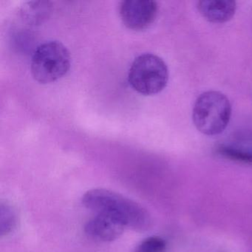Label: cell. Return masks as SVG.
Returning a JSON list of instances; mask_svg holds the SVG:
<instances>
[{
  "label": "cell",
  "instance_id": "2",
  "mask_svg": "<svg viewBox=\"0 0 252 252\" xmlns=\"http://www.w3.org/2000/svg\"><path fill=\"white\" fill-rule=\"evenodd\" d=\"M231 111V102L225 94L219 91H206L194 102L193 123L203 135H218L228 126Z\"/></svg>",
  "mask_w": 252,
  "mask_h": 252
},
{
  "label": "cell",
  "instance_id": "4",
  "mask_svg": "<svg viewBox=\"0 0 252 252\" xmlns=\"http://www.w3.org/2000/svg\"><path fill=\"white\" fill-rule=\"evenodd\" d=\"M169 76L167 65L160 57L144 54L135 58L131 64L128 81L138 94L153 95L166 88Z\"/></svg>",
  "mask_w": 252,
  "mask_h": 252
},
{
  "label": "cell",
  "instance_id": "6",
  "mask_svg": "<svg viewBox=\"0 0 252 252\" xmlns=\"http://www.w3.org/2000/svg\"><path fill=\"white\" fill-rule=\"evenodd\" d=\"M125 226L113 218L96 215L90 220L85 231L91 238L101 242H111L119 238L123 233Z\"/></svg>",
  "mask_w": 252,
  "mask_h": 252
},
{
  "label": "cell",
  "instance_id": "3",
  "mask_svg": "<svg viewBox=\"0 0 252 252\" xmlns=\"http://www.w3.org/2000/svg\"><path fill=\"white\" fill-rule=\"evenodd\" d=\"M70 53L58 41H48L37 47L33 53L31 70L33 79L41 84L56 82L70 70Z\"/></svg>",
  "mask_w": 252,
  "mask_h": 252
},
{
  "label": "cell",
  "instance_id": "5",
  "mask_svg": "<svg viewBox=\"0 0 252 252\" xmlns=\"http://www.w3.org/2000/svg\"><path fill=\"white\" fill-rule=\"evenodd\" d=\"M158 5L153 0H125L119 8L125 26L133 31H144L156 20Z\"/></svg>",
  "mask_w": 252,
  "mask_h": 252
},
{
  "label": "cell",
  "instance_id": "1",
  "mask_svg": "<svg viewBox=\"0 0 252 252\" xmlns=\"http://www.w3.org/2000/svg\"><path fill=\"white\" fill-rule=\"evenodd\" d=\"M82 203L96 215L113 218L124 226L138 231L147 229L151 222L150 215L144 208L136 202L110 190H90L82 197Z\"/></svg>",
  "mask_w": 252,
  "mask_h": 252
},
{
  "label": "cell",
  "instance_id": "8",
  "mask_svg": "<svg viewBox=\"0 0 252 252\" xmlns=\"http://www.w3.org/2000/svg\"><path fill=\"white\" fill-rule=\"evenodd\" d=\"M217 152L230 160L252 164V152L225 144L218 146Z\"/></svg>",
  "mask_w": 252,
  "mask_h": 252
},
{
  "label": "cell",
  "instance_id": "9",
  "mask_svg": "<svg viewBox=\"0 0 252 252\" xmlns=\"http://www.w3.org/2000/svg\"><path fill=\"white\" fill-rule=\"evenodd\" d=\"M1 219H0V228L1 235L8 234L12 231L16 225V214L13 208L8 203H2L1 204Z\"/></svg>",
  "mask_w": 252,
  "mask_h": 252
},
{
  "label": "cell",
  "instance_id": "7",
  "mask_svg": "<svg viewBox=\"0 0 252 252\" xmlns=\"http://www.w3.org/2000/svg\"><path fill=\"white\" fill-rule=\"evenodd\" d=\"M197 8L209 23L222 24L234 17L237 3L232 0H201L197 2Z\"/></svg>",
  "mask_w": 252,
  "mask_h": 252
},
{
  "label": "cell",
  "instance_id": "10",
  "mask_svg": "<svg viewBox=\"0 0 252 252\" xmlns=\"http://www.w3.org/2000/svg\"><path fill=\"white\" fill-rule=\"evenodd\" d=\"M166 249V243L160 237H150L143 240L135 252H165Z\"/></svg>",
  "mask_w": 252,
  "mask_h": 252
}]
</instances>
